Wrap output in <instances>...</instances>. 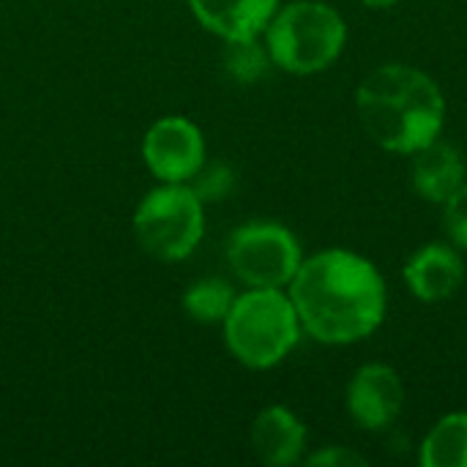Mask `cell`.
Listing matches in <instances>:
<instances>
[{
    "instance_id": "6da1fadb",
    "label": "cell",
    "mask_w": 467,
    "mask_h": 467,
    "mask_svg": "<svg viewBox=\"0 0 467 467\" xmlns=\"http://www.w3.org/2000/svg\"><path fill=\"white\" fill-rule=\"evenodd\" d=\"M287 296L304 334L331 348L364 342L389 312L383 274L350 249H326L306 257L287 285Z\"/></svg>"
},
{
    "instance_id": "5b68a950",
    "label": "cell",
    "mask_w": 467,
    "mask_h": 467,
    "mask_svg": "<svg viewBox=\"0 0 467 467\" xmlns=\"http://www.w3.org/2000/svg\"><path fill=\"white\" fill-rule=\"evenodd\" d=\"M205 233L202 200L192 186L167 183L148 192L134 213L137 244L156 260H186Z\"/></svg>"
},
{
    "instance_id": "277c9868",
    "label": "cell",
    "mask_w": 467,
    "mask_h": 467,
    "mask_svg": "<svg viewBox=\"0 0 467 467\" xmlns=\"http://www.w3.org/2000/svg\"><path fill=\"white\" fill-rule=\"evenodd\" d=\"M263 41L276 68L309 77L339 60L348 44V22L328 3L296 0L276 8L263 30Z\"/></svg>"
},
{
    "instance_id": "5bb4252c",
    "label": "cell",
    "mask_w": 467,
    "mask_h": 467,
    "mask_svg": "<svg viewBox=\"0 0 467 467\" xmlns=\"http://www.w3.org/2000/svg\"><path fill=\"white\" fill-rule=\"evenodd\" d=\"M271 66H274V60H271V55H268L265 41H260V36L227 41V49H224V68H227V74H230L235 82H241V85L257 82V79H263V77L271 71Z\"/></svg>"
},
{
    "instance_id": "e0dca14e",
    "label": "cell",
    "mask_w": 467,
    "mask_h": 467,
    "mask_svg": "<svg viewBox=\"0 0 467 467\" xmlns=\"http://www.w3.org/2000/svg\"><path fill=\"white\" fill-rule=\"evenodd\" d=\"M306 465L320 467H364L367 457L350 446H323L320 451L306 457Z\"/></svg>"
},
{
    "instance_id": "52a82bcc",
    "label": "cell",
    "mask_w": 467,
    "mask_h": 467,
    "mask_svg": "<svg viewBox=\"0 0 467 467\" xmlns=\"http://www.w3.org/2000/svg\"><path fill=\"white\" fill-rule=\"evenodd\" d=\"M142 159L159 181L186 183L202 170L205 161L202 131L186 118L167 115L148 129L142 140Z\"/></svg>"
},
{
    "instance_id": "9c48e42d",
    "label": "cell",
    "mask_w": 467,
    "mask_h": 467,
    "mask_svg": "<svg viewBox=\"0 0 467 467\" xmlns=\"http://www.w3.org/2000/svg\"><path fill=\"white\" fill-rule=\"evenodd\" d=\"M410 296L421 304H443L465 285V260L454 244H427L402 268Z\"/></svg>"
},
{
    "instance_id": "7c38bea8",
    "label": "cell",
    "mask_w": 467,
    "mask_h": 467,
    "mask_svg": "<svg viewBox=\"0 0 467 467\" xmlns=\"http://www.w3.org/2000/svg\"><path fill=\"white\" fill-rule=\"evenodd\" d=\"M413 189L421 200L432 205H443L467 181V167L462 153L446 142L435 140L427 148L413 153Z\"/></svg>"
},
{
    "instance_id": "9a60e30c",
    "label": "cell",
    "mask_w": 467,
    "mask_h": 467,
    "mask_svg": "<svg viewBox=\"0 0 467 467\" xmlns=\"http://www.w3.org/2000/svg\"><path fill=\"white\" fill-rule=\"evenodd\" d=\"M233 301H235V293L224 279H202L186 290L183 309L197 323H224Z\"/></svg>"
},
{
    "instance_id": "8992f818",
    "label": "cell",
    "mask_w": 467,
    "mask_h": 467,
    "mask_svg": "<svg viewBox=\"0 0 467 467\" xmlns=\"http://www.w3.org/2000/svg\"><path fill=\"white\" fill-rule=\"evenodd\" d=\"M227 260L246 287L285 290L304 263L298 238L279 222H249L230 235Z\"/></svg>"
},
{
    "instance_id": "7a4b0ae2",
    "label": "cell",
    "mask_w": 467,
    "mask_h": 467,
    "mask_svg": "<svg viewBox=\"0 0 467 467\" xmlns=\"http://www.w3.org/2000/svg\"><path fill=\"white\" fill-rule=\"evenodd\" d=\"M356 112L375 145L413 156L443 134L446 96L424 68L383 63L358 82Z\"/></svg>"
},
{
    "instance_id": "3957f363",
    "label": "cell",
    "mask_w": 467,
    "mask_h": 467,
    "mask_svg": "<svg viewBox=\"0 0 467 467\" xmlns=\"http://www.w3.org/2000/svg\"><path fill=\"white\" fill-rule=\"evenodd\" d=\"M222 326L230 353L249 369L282 364L304 334L290 296L279 287H249L235 296Z\"/></svg>"
},
{
    "instance_id": "2e32d148",
    "label": "cell",
    "mask_w": 467,
    "mask_h": 467,
    "mask_svg": "<svg viewBox=\"0 0 467 467\" xmlns=\"http://www.w3.org/2000/svg\"><path fill=\"white\" fill-rule=\"evenodd\" d=\"M443 208V227L449 241L467 252V181L441 205Z\"/></svg>"
},
{
    "instance_id": "ac0fdd59",
    "label": "cell",
    "mask_w": 467,
    "mask_h": 467,
    "mask_svg": "<svg viewBox=\"0 0 467 467\" xmlns=\"http://www.w3.org/2000/svg\"><path fill=\"white\" fill-rule=\"evenodd\" d=\"M364 5H369V8H380V11H386V8H394L400 0H361Z\"/></svg>"
},
{
    "instance_id": "4fadbf2b",
    "label": "cell",
    "mask_w": 467,
    "mask_h": 467,
    "mask_svg": "<svg viewBox=\"0 0 467 467\" xmlns=\"http://www.w3.org/2000/svg\"><path fill=\"white\" fill-rule=\"evenodd\" d=\"M419 462L424 467H467V410L435 421L419 446Z\"/></svg>"
},
{
    "instance_id": "ba28073f",
    "label": "cell",
    "mask_w": 467,
    "mask_h": 467,
    "mask_svg": "<svg viewBox=\"0 0 467 467\" xmlns=\"http://www.w3.org/2000/svg\"><path fill=\"white\" fill-rule=\"evenodd\" d=\"M405 383L389 364H364L348 383V413L364 432L389 430L405 410Z\"/></svg>"
},
{
    "instance_id": "8fae6325",
    "label": "cell",
    "mask_w": 467,
    "mask_h": 467,
    "mask_svg": "<svg viewBox=\"0 0 467 467\" xmlns=\"http://www.w3.org/2000/svg\"><path fill=\"white\" fill-rule=\"evenodd\" d=\"M200 25L224 41L263 36L279 8V0H189Z\"/></svg>"
},
{
    "instance_id": "30bf717a",
    "label": "cell",
    "mask_w": 467,
    "mask_h": 467,
    "mask_svg": "<svg viewBox=\"0 0 467 467\" xmlns=\"http://www.w3.org/2000/svg\"><path fill=\"white\" fill-rule=\"evenodd\" d=\"M249 446L263 465H296L306 451V427L290 408L271 405L252 421Z\"/></svg>"
}]
</instances>
